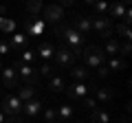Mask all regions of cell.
I'll list each match as a JSON object with an SVG mask.
<instances>
[{
	"label": "cell",
	"mask_w": 132,
	"mask_h": 123,
	"mask_svg": "<svg viewBox=\"0 0 132 123\" xmlns=\"http://www.w3.org/2000/svg\"><path fill=\"white\" fill-rule=\"evenodd\" d=\"M55 33L64 40V46L68 48L75 57L81 55V48H84V35H81V33H77L71 24H60Z\"/></svg>",
	"instance_id": "cell-1"
},
{
	"label": "cell",
	"mask_w": 132,
	"mask_h": 123,
	"mask_svg": "<svg viewBox=\"0 0 132 123\" xmlns=\"http://www.w3.org/2000/svg\"><path fill=\"white\" fill-rule=\"evenodd\" d=\"M81 57L86 61V68H93V71H97L99 66L106 64V53L99 46H84L81 48Z\"/></svg>",
	"instance_id": "cell-2"
},
{
	"label": "cell",
	"mask_w": 132,
	"mask_h": 123,
	"mask_svg": "<svg viewBox=\"0 0 132 123\" xmlns=\"http://www.w3.org/2000/svg\"><path fill=\"white\" fill-rule=\"evenodd\" d=\"M13 68H15V73H18V77H20V79H22L27 86H35V84H38L40 75H38V68H33V64H24V61H18Z\"/></svg>",
	"instance_id": "cell-3"
},
{
	"label": "cell",
	"mask_w": 132,
	"mask_h": 123,
	"mask_svg": "<svg viewBox=\"0 0 132 123\" xmlns=\"http://www.w3.org/2000/svg\"><path fill=\"white\" fill-rule=\"evenodd\" d=\"M90 24H93V33L101 35L106 40L112 35V22L108 15H90Z\"/></svg>",
	"instance_id": "cell-4"
},
{
	"label": "cell",
	"mask_w": 132,
	"mask_h": 123,
	"mask_svg": "<svg viewBox=\"0 0 132 123\" xmlns=\"http://www.w3.org/2000/svg\"><path fill=\"white\" fill-rule=\"evenodd\" d=\"M0 110L7 114V117H20L22 114V101L18 99L15 95H7L5 99H2V106H0Z\"/></svg>",
	"instance_id": "cell-5"
},
{
	"label": "cell",
	"mask_w": 132,
	"mask_h": 123,
	"mask_svg": "<svg viewBox=\"0 0 132 123\" xmlns=\"http://www.w3.org/2000/svg\"><path fill=\"white\" fill-rule=\"evenodd\" d=\"M53 59H55V68H73V64H75V55H73L66 46L55 48Z\"/></svg>",
	"instance_id": "cell-6"
},
{
	"label": "cell",
	"mask_w": 132,
	"mask_h": 123,
	"mask_svg": "<svg viewBox=\"0 0 132 123\" xmlns=\"http://www.w3.org/2000/svg\"><path fill=\"white\" fill-rule=\"evenodd\" d=\"M66 95L75 101H81L84 97H88V86L84 81H73V84H66Z\"/></svg>",
	"instance_id": "cell-7"
},
{
	"label": "cell",
	"mask_w": 132,
	"mask_h": 123,
	"mask_svg": "<svg viewBox=\"0 0 132 123\" xmlns=\"http://www.w3.org/2000/svg\"><path fill=\"white\" fill-rule=\"evenodd\" d=\"M73 29H75L77 33L81 35H90L93 33V24H90V15H75L73 18Z\"/></svg>",
	"instance_id": "cell-8"
},
{
	"label": "cell",
	"mask_w": 132,
	"mask_h": 123,
	"mask_svg": "<svg viewBox=\"0 0 132 123\" xmlns=\"http://www.w3.org/2000/svg\"><path fill=\"white\" fill-rule=\"evenodd\" d=\"M0 75H2V84L7 88H18L20 86V77H18V73H15L13 66H5L0 71Z\"/></svg>",
	"instance_id": "cell-9"
},
{
	"label": "cell",
	"mask_w": 132,
	"mask_h": 123,
	"mask_svg": "<svg viewBox=\"0 0 132 123\" xmlns=\"http://www.w3.org/2000/svg\"><path fill=\"white\" fill-rule=\"evenodd\" d=\"M64 18V7L60 5H48L44 7V22H60V20Z\"/></svg>",
	"instance_id": "cell-10"
},
{
	"label": "cell",
	"mask_w": 132,
	"mask_h": 123,
	"mask_svg": "<svg viewBox=\"0 0 132 123\" xmlns=\"http://www.w3.org/2000/svg\"><path fill=\"white\" fill-rule=\"evenodd\" d=\"M44 27H46V22H44L42 18H38V15H31V18L27 20V35H42L44 33Z\"/></svg>",
	"instance_id": "cell-11"
},
{
	"label": "cell",
	"mask_w": 132,
	"mask_h": 123,
	"mask_svg": "<svg viewBox=\"0 0 132 123\" xmlns=\"http://www.w3.org/2000/svg\"><path fill=\"white\" fill-rule=\"evenodd\" d=\"M40 112H42V101L35 99V97L22 103V114H27V117H31V119H33V117H38Z\"/></svg>",
	"instance_id": "cell-12"
},
{
	"label": "cell",
	"mask_w": 132,
	"mask_h": 123,
	"mask_svg": "<svg viewBox=\"0 0 132 123\" xmlns=\"http://www.w3.org/2000/svg\"><path fill=\"white\" fill-rule=\"evenodd\" d=\"M128 13V7L123 5L121 0H114V2H110L108 7V18H117V20H123Z\"/></svg>",
	"instance_id": "cell-13"
},
{
	"label": "cell",
	"mask_w": 132,
	"mask_h": 123,
	"mask_svg": "<svg viewBox=\"0 0 132 123\" xmlns=\"http://www.w3.org/2000/svg\"><path fill=\"white\" fill-rule=\"evenodd\" d=\"M112 97H114V90L112 88H97V90H95V101H99L101 106L110 103Z\"/></svg>",
	"instance_id": "cell-14"
},
{
	"label": "cell",
	"mask_w": 132,
	"mask_h": 123,
	"mask_svg": "<svg viewBox=\"0 0 132 123\" xmlns=\"http://www.w3.org/2000/svg\"><path fill=\"white\" fill-rule=\"evenodd\" d=\"M55 112H57V121H62V123H68L73 117H75V108H73V106H68V103L60 106Z\"/></svg>",
	"instance_id": "cell-15"
},
{
	"label": "cell",
	"mask_w": 132,
	"mask_h": 123,
	"mask_svg": "<svg viewBox=\"0 0 132 123\" xmlns=\"http://www.w3.org/2000/svg\"><path fill=\"white\" fill-rule=\"evenodd\" d=\"M9 46L15 48V51H22V48H27V33H13L9 40Z\"/></svg>",
	"instance_id": "cell-16"
},
{
	"label": "cell",
	"mask_w": 132,
	"mask_h": 123,
	"mask_svg": "<svg viewBox=\"0 0 132 123\" xmlns=\"http://www.w3.org/2000/svg\"><path fill=\"white\" fill-rule=\"evenodd\" d=\"M119 46H121V42H119V40H114V38H108L101 51L106 53V57H114V55H119Z\"/></svg>",
	"instance_id": "cell-17"
},
{
	"label": "cell",
	"mask_w": 132,
	"mask_h": 123,
	"mask_svg": "<svg viewBox=\"0 0 132 123\" xmlns=\"http://www.w3.org/2000/svg\"><path fill=\"white\" fill-rule=\"evenodd\" d=\"M35 53H38L44 61H48V59H53V55H55V46H53V44H48V42H42V44L38 46V51H35Z\"/></svg>",
	"instance_id": "cell-18"
},
{
	"label": "cell",
	"mask_w": 132,
	"mask_h": 123,
	"mask_svg": "<svg viewBox=\"0 0 132 123\" xmlns=\"http://www.w3.org/2000/svg\"><path fill=\"white\" fill-rule=\"evenodd\" d=\"M90 119H93V123H110L112 121V117H110V112L106 108H95Z\"/></svg>",
	"instance_id": "cell-19"
},
{
	"label": "cell",
	"mask_w": 132,
	"mask_h": 123,
	"mask_svg": "<svg viewBox=\"0 0 132 123\" xmlns=\"http://www.w3.org/2000/svg\"><path fill=\"white\" fill-rule=\"evenodd\" d=\"M15 90H18V95H15V97H18V99L22 101V103L35 97V88H33V86H27V84H24V86H18Z\"/></svg>",
	"instance_id": "cell-20"
},
{
	"label": "cell",
	"mask_w": 132,
	"mask_h": 123,
	"mask_svg": "<svg viewBox=\"0 0 132 123\" xmlns=\"http://www.w3.org/2000/svg\"><path fill=\"white\" fill-rule=\"evenodd\" d=\"M48 88H51L53 92H62V90H66V79L60 77V75L48 77Z\"/></svg>",
	"instance_id": "cell-21"
},
{
	"label": "cell",
	"mask_w": 132,
	"mask_h": 123,
	"mask_svg": "<svg viewBox=\"0 0 132 123\" xmlns=\"http://www.w3.org/2000/svg\"><path fill=\"white\" fill-rule=\"evenodd\" d=\"M108 71H126V59H121L119 55H114V57H110L108 59Z\"/></svg>",
	"instance_id": "cell-22"
},
{
	"label": "cell",
	"mask_w": 132,
	"mask_h": 123,
	"mask_svg": "<svg viewBox=\"0 0 132 123\" xmlns=\"http://www.w3.org/2000/svg\"><path fill=\"white\" fill-rule=\"evenodd\" d=\"M0 33H15V22L11 18H0Z\"/></svg>",
	"instance_id": "cell-23"
},
{
	"label": "cell",
	"mask_w": 132,
	"mask_h": 123,
	"mask_svg": "<svg viewBox=\"0 0 132 123\" xmlns=\"http://www.w3.org/2000/svg\"><path fill=\"white\" fill-rule=\"evenodd\" d=\"M71 77H73L75 81H84L86 77H88V68H86V66H73Z\"/></svg>",
	"instance_id": "cell-24"
},
{
	"label": "cell",
	"mask_w": 132,
	"mask_h": 123,
	"mask_svg": "<svg viewBox=\"0 0 132 123\" xmlns=\"http://www.w3.org/2000/svg\"><path fill=\"white\" fill-rule=\"evenodd\" d=\"M112 31H117V35H119V38H123V40H130V38H132V33H130V24H126V22H119L117 27L112 29Z\"/></svg>",
	"instance_id": "cell-25"
},
{
	"label": "cell",
	"mask_w": 132,
	"mask_h": 123,
	"mask_svg": "<svg viewBox=\"0 0 132 123\" xmlns=\"http://www.w3.org/2000/svg\"><path fill=\"white\" fill-rule=\"evenodd\" d=\"M55 71H57V68L53 66L51 61H44L42 66L38 68V75H42V77H53V75H55Z\"/></svg>",
	"instance_id": "cell-26"
},
{
	"label": "cell",
	"mask_w": 132,
	"mask_h": 123,
	"mask_svg": "<svg viewBox=\"0 0 132 123\" xmlns=\"http://www.w3.org/2000/svg\"><path fill=\"white\" fill-rule=\"evenodd\" d=\"M108 0H95V15H108Z\"/></svg>",
	"instance_id": "cell-27"
},
{
	"label": "cell",
	"mask_w": 132,
	"mask_h": 123,
	"mask_svg": "<svg viewBox=\"0 0 132 123\" xmlns=\"http://www.w3.org/2000/svg\"><path fill=\"white\" fill-rule=\"evenodd\" d=\"M38 57V53L33 51V48H22V55H20V61L24 64H33V59Z\"/></svg>",
	"instance_id": "cell-28"
},
{
	"label": "cell",
	"mask_w": 132,
	"mask_h": 123,
	"mask_svg": "<svg viewBox=\"0 0 132 123\" xmlns=\"http://www.w3.org/2000/svg\"><path fill=\"white\" fill-rule=\"evenodd\" d=\"M40 9H42V0H27V11L31 15H38Z\"/></svg>",
	"instance_id": "cell-29"
},
{
	"label": "cell",
	"mask_w": 132,
	"mask_h": 123,
	"mask_svg": "<svg viewBox=\"0 0 132 123\" xmlns=\"http://www.w3.org/2000/svg\"><path fill=\"white\" fill-rule=\"evenodd\" d=\"M81 103H84V108L90 110V112L97 108V101H95V97H84V99H81Z\"/></svg>",
	"instance_id": "cell-30"
},
{
	"label": "cell",
	"mask_w": 132,
	"mask_h": 123,
	"mask_svg": "<svg viewBox=\"0 0 132 123\" xmlns=\"http://www.w3.org/2000/svg\"><path fill=\"white\" fill-rule=\"evenodd\" d=\"M44 119H46V123L57 121V112H55L53 108H46V110H44Z\"/></svg>",
	"instance_id": "cell-31"
},
{
	"label": "cell",
	"mask_w": 132,
	"mask_h": 123,
	"mask_svg": "<svg viewBox=\"0 0 132 123\" xmlns=\"http://www.w3.org/2000/svg\"><path fill=\"white\" fill-rule=\"evenodd\" d=\"M130 51H132V46H130V40H126V42L121 44V46H119V55H130Z\"/></svg>",
	"instance_id": "cell-32"
},
{
	"label": "cell",
	"mask_w": 132,
	"mask_h": 123,
	"mask_svg": "<svg viewBox=\"0 0 132 123\" xmlns=\"http://www.w3.org/2000/svg\"><path fill=\"white\" fill-rule=\"evenodd\" d=\"M9 53H11V46H9V42H5V40H0V57L9 55Z\"/></svg>",
	"instance_id": "cell-33"
},
{
	"label": "cell",
	"mask_w": 132,
	"mask_h": 123,
	"mask_svg": "<svg viewBox=\"0 0 132 123\" xmlns=\"http://www.w3.org/2000/svg\"><path fill=\"white\" fill-rule=\"evenodd\" d=\"M108 75H110V71H108V66H106V64L97 68V77H101V79H104V77H108Z\"/></svg>",
	"instance_id": "cell-34"
},
{
	"label": "cell",
	"mask_w": 132,
	"mask_h": 123,
	"mask_svg": "<svg viewBox=\"0 0 132 123\" xmlns=\"http://www.w3.org/2000/svg\"><path fill=\"white\" fill-rule=\"evenodd\" d=\"M73 2H75V0H57V5H60V7H71Z\"/></svg>",
	"instance_id": "cell-35"
},
{
	"label": "cell",
	"mask_w": 132,
	"mask_h": 123,
	"mask_svg": "<svg viewBox=\"0 0 132 123\" xmlns=\"http://www.w3.org/2000/svg\"><path fill=\"white\" fill-rule=\"evenodd\" d=\"M7 123H24V121H22V119H20V117H13V119L9 117V121H7Z\"/></svg>",
	"instance_id": "cell-36"
},
{
	"label": "cell",
	"mask_w": 132,
	"mask_h": 123,
	"mask_svg": "<svg viewBox=\"0 0 132 123\" xmlns=\"http://www.w3.org/2000/svg\"><path fill=\"white\" fill-rule=\"evenodd\" d=\"M7 121H9V117H7V114L0 110V123H7Z\"/></svg>",
	"instance_id": "cell-37"
},
{
	"label": "cell",
	"mask_w": 132,
	"mask_h": 123,
	"mask_svg": "<svg viewBox=\"0 0 132 123\" xmlns=\"http://www.w3.org/2000/svg\"><path fill=\"white\" fill-rule=\"evenodd\" d=\"M84 2L86 5H95V0H84Z\"/></svg>",
	"instance_id": "cell-38"
},
{
	"label": "cell",
	"mask_w": 132,
	"mask_h": 123,
	"mask_svg": "<svg viewBox=\"0 0 132 123\" xmlns=\"http://www.w3.org/2000/svg\"><path fill=\"white\" fill-rule=\"evenodd\" d=\"M2 68H5V64H2V57H0V71H2Z\"/></svg>",
	"instance_id": "cell-39"
},
{
	"label": "cell",
	"mask_w": 132,
	"mask_h": 123,
	"mask_svg": "<svg viewBox=\"0 0 132 123\" xmlns=\"http://www.w3.org/2000/svg\"><path fill=\"white\" fill-rule=\"evenodd\" d=\"M121 2H123V5H126V7H128V5H130V0H121Z\"/></svg>",
	"instance_id": "cell-40"
},
{
	"label": "cell",
	"mask_w": 132,
	"mask_h": 123,
	"mask_svg": "<svg viewBox=\"0 0 132 123\" xmlns=\"http://www.w3.org/2000/svg\"><path fill=\"white\" fill-rule=\"evenodd\" d=\"M73 123H84V121H73Z\"/></svg>",
	"instance_id": "cell-41"
},
{
	"label": "cell",
	"mask_w": 132,
	"mask_h": 123,
	"mask_svg": "<svg viewBox=\"0 0 132 123\" xmlns=\"http://www.w3.org/2000/svg\"><path fill=\"white\" fill-rule=\"evenodd\" d=\"M53 123H62V121H53Z\"/></svg>",
	"instance_id": "cell-42"
}]
</instances>
